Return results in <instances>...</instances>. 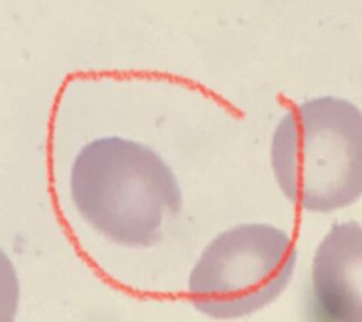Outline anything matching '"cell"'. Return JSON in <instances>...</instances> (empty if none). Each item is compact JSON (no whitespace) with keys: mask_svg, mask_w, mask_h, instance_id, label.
<instances>
[{"mask_svg":"<svg viewBox=\"0 0 362 322\" xmlns=\"http://www.w3.org/2000/svg\"><path fill=\"white\" fill-rule=\"evenodd\" d=\"M70 194L96 232L124 247L157 243L164 219L181 209L174 172L149 147L123 138H100L78 153Z\"/></svg>","mask_w":362,"mask_h":322,"instance_id":"cell-1","label":"cell"},{"mask_svg":"<svg viewBox=\"0 0 362 322\" xmlns=\"http://www.w3.org/2000/svg\"><path fill=\"white\" fill-rule=\"evenodd\" d=\"M272 169L298 208L330 213L362 196V112L332 96L302 102L277 124Z\"/></svg>","mask_w":362,"mask_h":322,"instance_id":"cell-2","label":"cell"},{"mask_svg":"<svg viewBox=\"0 0 362 322\" xmlns=\"http://www.w3.org/2000/svg\"><path fill=\"white\" fill-rule=\"evenodd\" d=\"M296 247L270 225H240L221 232L192 268L189 298L211 318H240L262 309L287 288Z\"/></svg>","mask_w":362,"mask_h":322,"instance_id":"cell-3","label":"cell"},{"mask_svg":"<svg viewBox=\"0 0 362 322\" xmlns=\"http://www.w3.org/2000/svg\"><path fill=\"white\" fill-rule=\"evenodd\" d=\"M311 307L317 318L362 322V225L328 232L311 266Z\"/></svg>","mask_w":362,"mask_h":322,"instance_id":"cell-4","label":"cell"},{"mask_svg":"<svg viewBox=\"0 0 362 322\" xmlns=\"http://www.w3.org/2000/svg\"><path fill=\"white\" fill-rule=\"evenodd\" d=\"M19 305V279L10 258L0 249V322L13 321Z\"/></svg>","mask_w":362,"mask_h":322,"instance_id":"cell-5","label":"cell"}]
</instances>
